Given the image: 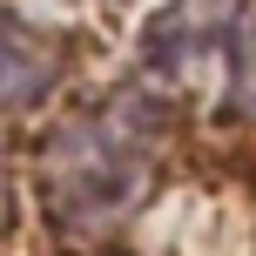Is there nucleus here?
<instances>
[{
    "label": "nucleus",
    "instance_id": "f257e3e1",
    "mask_svg": "<svg viewBox=\"0 0 256 256\" xmlns=\"http://www.w3.org/2000/svg\"><path fill=\"white\" fill-rule=\"evenodd\" d=\"M155 176V115L142 102H102L68 128H54L40 155V189L54 222L68 230H108L142 202Z\"/></svg>",
    "mask_w": 256,
    "mask_h": 256
},
{
    "label": "nucleus",
    "instance_id": "f03ea898",
    "mask_svg": "<svg viewBox=\"0 0 256 256\" xmlns=\"http://www.w3.org/2000/svg\"><path fill=\"white\" fill-rule=\"evenodd\" d=\"M142 54L168 81H196L209 68H222V88H243V74H250V0H176V7L155 14Z\"/></svg>",
    "mask_w": 256,
    "mask_h": 256
},
{
    "label": "nucleus",
    "instance_id": "7ed1b4c3",
    "mask_svg": "<svg viewBox=\"0 0 256 256\" xmlns=\"http://www.w3.org/2000/svg\"><path fill=\"white\" fill-rule=\"evenodd\" d=\"M54 48L40 34H27L20 20H0V102H34L54 81Z\"/></svg>",
    "mask_w": 256,
    "mask_h": 256
}]
</instances>
